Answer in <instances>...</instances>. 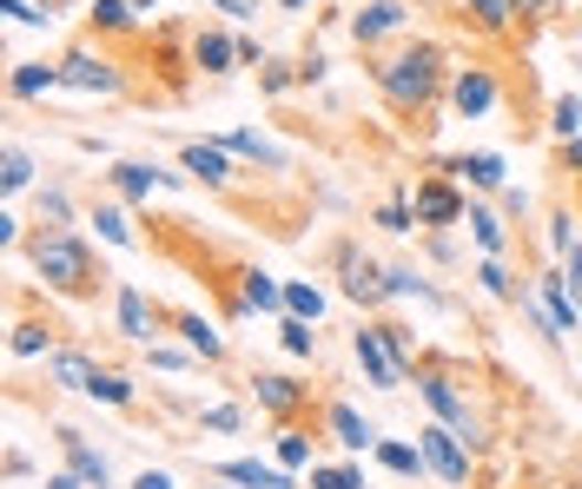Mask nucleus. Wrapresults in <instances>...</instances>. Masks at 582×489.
<instances>
[{"instance_id": "nucleus-8", "label": "nucleus", "mask_w": 582, "mask_h": 489, "mask_svg": "<svg viewBox=\"0 0 582 489\" xmlns=\"http://www.w3.org/2000/svg\"><path fill=\"white\" fill-rule=\"evenodd\" d=\"M411 212H417V225H457V219H464V199H457V185H444V179H424Z\"/></svg>"}, {"instance_id": "nucleus-11", "label": "nucleus", "mask_w": 582, "mask_h": 489, "mask_svg": "<svg viewBox=\"0 0 582 489\" xmlns=\"http://www.w3.org/2000/svg\"><path fill=\"white\" fill-rule=\"evenodd\" d=\"M219 477L239 489H298L292 470H272V464H258V457H232V464H219Z\"/></svg>"}, {"instance_id": "nucleus-28", "label": "nucleus", "mask_w": 582, "mask_h": 489, "mask_svg": "<svg viewBox=\"0 0 582 489\" xmlns=\"http://www.w3.org/2000/svg\"><path fill=\"white\" fill-rule=\"evenodd\" d=\"M285 318H305V325H318V318H325V298H318L311 285H285Z\"/></svg>"}, {"instance_id": "nucleus-26", "label": "nucleus", "mask_w": 582, "mask_h": 489, "mask_svg": "<svg viewBox=\"0 0 582 489\" xmlns=\"http://www.w3.org/2000/svg\"><path fill=\"white\" fill-rule=\"evenodd\" d=\"M378 464H384L391 477H417V470H431V464H424V444H378Z\"/></svg>"}, {"instance_id": "nucleus-48", "label": "nucleus", "mask_w": 582, "mask_h": 489, "mask_svg": "<svg viewBox=\"0 0 582 489\" xmlns=\"http://www.w3.org/2000/svg\"><path fill=\"white\" fill-rule=\"evenodd\" d=\"M212 7H225L232 20H258V0H212Z\"/></svg>"}, {"instance_id": "nucleus-23", "label": "nucleus", "mask_w": 582, "mask_h": 489, "mask_svg": "<svg viewBox=\"0 0 582 489\" xmlns=\"http://www.w3.org/2000/svg\"><path fill=\"white\" fill-rule=\"evenodd\" d=\"M179 331H186V351H192V358H225V338H219L199 311H186V318H179Z\"/></svg>"}, {"instance_id": "nucleus-46", "label": "nucleus", "mask_w": 582, "mask_h": 489, "mask_svg": "<svg viewBox=\"0 0 582 489\" xmlns=\"http://www.w3.org/2000/svg\"><path fill=\"white\" fill-rule=\"evenodd\" d=\"M325 66H331L325 53H311V60H298V79H305V86H318V79H325Z\"/></svg>"}, {"instance_id": "nucleus-22", "label": "nucleus", "mask_w": 582, "mask_h": 489, "mask_svg": "<svg viewBox=\"0 0 582 489\" xmlns=\"http://www.w3.org/2000/svg\"><path fill=\"white\" fill-rule=\"evenodd\" d=\"M245 311H285V285L278 278H265V272H245Z\"/></svg>"}, {"instance_id": "nucleus-27", "label": "nucleus", "mask_w": 582, "mask_h": 489, "mask_svg": "<svg viewBox=\"0 0 582 489\" xmlns=\"http://www.w3.org/2000/svg\"><path fill=\"white\" fill-rule=\"evenodd\" d=\"M93 225H99V238H106V245H119V252H133V245H139V238H133V219H126L119 205H99V212H93Z\"/></svg>"}, {"instance_id": "nucleus-37", "label": "nucleus", "mask_w": 582, "mask_h": 489, "mask_svg": "<svg viewBox=\"0 0 582 489\" xmlns=\"http://www.w3.org/2000/svg\"><path fill=\"white\" fill-rule=\"evenodd\" d=\"M93 397H99V404H133V384H126L119 371H99V378H93Z\"/></svg>"}, {"instance_id": "nucleus-32", "label": "nucleus", "mask_w": 582, "mask_h": 489, "mask_svg": "<svg viewBox=\"0 0 582 489\" xmlns=\"http://www.w3.org/2000/svg\"><path fill=\"white\" fill-rule=\"evenodd\" d=\"M311 489H364L351 464H311Z\"/></svg>"}, {"instance_id": "nucleus-7", "label": "nucleus", "mask_w": 582, "mask_h": 489, "mask_svg": "<svg viewBox=\"0 0 582 489\" xmlns=\"http://www.w3.org/2000/svg\"><path fill=\"white\" fill-rule=\"evenodd\" d=\"M451 106H457L464 119L497 113V73H490V66H457V79H451Z\"/></svg>"}, {"instance_id": "nucleus-19", "label": "nucleus", "mask_w": 582, "mask_h": 489, "mask_svg": "<svg viewBox=\"0 0 582 489\" xmlns=\"http://www.w3.org/2000/svg\"><path fill=\"white\" fill-rule=\"evenodd\" d=\"M53 86H66V79H60V66H46V60L13 66V99H40V93H53Z\"/></svg>"}, {"instance_id": "nucleus-41", "label": "nucleus", "mask_w": 582, "mask_h": 489, "mask_svg": "<svg viewBox=\"0 0 582 489\" xmlns=\"http://www.w3.org/2000/svg\"><path fill=\"white\" fill-rule=\"evenodd\" d=\"M411 219H417V212H411L404 199H391V205H378V225H384V232H411Z\"/></svg>"}, {"instance_id": "nucleus-20", "label": "nucleus", "mask_w": 582, "mask_h": 489, "mask_svg": "<svg viewBox=\"0 0 582 489\" xmlns=\"http://www.w3.org/2000/svg\"><path fill=\"white\" fill-rule=\"evenodd\" d=\"M113 185L126 199H152V185H179V172H152V166H113Z\"/></svg>"}, {"instance_id": "nucleus-36", "label": "nucleus", "mask_w": 582, "mask_h": 489, "mask_svg": "<svg viewBox=\"0 0 582 489\" xmlns=\"http://www.w3.org/2000/svg\"><path fill=\"white\" fill-rule=\"evenodd\" d=\"M550 126H557L563 139H576V132H582V99H576V93H563V99H557V113H550Z\"/></svg>"}, {"instance_id": "nucleus-39", "label": "nucleus", "mask_w": 582, "mask_h": 489, "mask_svg": "<svg viewBox=\"0 0 582 489\" xmlns=\"http://www.w3.org/2000/svg\"><path fill=\"white\" fill-rule=\"evenodd\" d=\"M391 298H437V291H431L411 265H398V272H391Z\"/></svg>"}, {"instance_id": "nucleus-33", "label": "nucleus", "mask_w": 582, "mask_h": 489, "mask_svg": "<svg viewBox=\"0 0 582 489\" xmlns=\"http://www.w3.org/2000/svg\"><path fill=\"white\" fill-rule=\"evenodd\" d=\"M470 238L497 258V252H504V219H497V212H470Z\"/></svg>"}, {"instance_id": "nucleus-12", "label": "nucleus", "mask_w": 582, "mask_h": 489, "mask_svg": "<svg viewBox=\"0 0 582 489\" xmlns=\"http://www.w3.org/2000/svg\"><path fill=\"white\" fill-rule=\"evenodd\" d=\"M46 378H53L60 391H86V397H93L99 364H93V358H80V351H46Z\"/></svg>"}, {"instance_id": "nucleus-35", "label": "nucleus", "mask_w": 582, "mask_h": 489, "mask_svg": "<svg viewBox=\"0 0 582 489\" xmlns=\"http://www.w3.org/2000/svg\"><path fill=\"white\" fill-rule=\"evenodd\" d=\"M278 344H285L292 358H311V344H318V331H311L305 318H285V325H278Z\"/></svg>"}, {"instance_id": "nucleus-3", "label": "nucleus", "mask_w": 582, "mask_h": 489, "mask_svg": "<svg viewBox=\"0 0 582 489\" xmlns=\"http://www.w3.org/2000/svg\"><path fill=\"white\" fill-rule=\"evenodd\" d=\"M417 391H424V404H431V411H437V417L464 437V444H477V437H484V424L470 417V397H464V391H457L437 364H431V371H417Z\"/></svg>"}, {"instance_id": "nucleus-25", "label": "nucleus", "mask_w": 582, "mask_h": 489, "mask_svg": "<svg viewBox=\"0 0 582 489\" xmlns=\"http://www.w3.org/2000/svg\"><path fill=\"white\" fill-rule=\"evenodd\" d=\"M451 172H464V179H470V185H484V192H490V185H504V159H497V152H464Z\"/></svg>"}, {"instance_id": "nucleus-31", "label": "nucleus", "mask_w": 582, "mask_h": 489, "mask_svg": "<svg viewBox=\"0 0 582 489\" xmlns=\"http://www.w3.org/2000/svg\"><path fill=\"white\" fill-rule=\"evenodd\" d=\"M470 13H477L484 33H504V26L517 20V0H470Z\"/></svg>"}, {"instance_id": "nucleus-38", "label": "nucleus", "mask_w": 582, "mask_h": 489, "mask_svg": "<svg viewBox=\"0 0 582 489\" xmlns=\"http://www.w3.org/2000/svg\"><path fill=\"white\" fill-rule=\"evenodd\" d=\"M27 179H33V159H27L20 146H7V172H0V185H7V192H20Z\"/></svg>"}, {"instance_id": "nucleus-49", "label": "nucleus", "mask_w": 582, "mask_h": 489, "mask_svg": "<svg viewBox=\"0 0 582 489\" xmlns=\"http://www.w3.org/2000/svg\"><path fill=\"white\" fill-rule=\"evenodd\" d=\"M517 13H523V20H550V13H557V0H517Z\"/></svg>"}, {"instance_id": "nucleus-9", "label": "nucleus", "mask_w": 582, "mask_h": 489, "mask_svg": "<svg viewBox=\"0 0 582 489\" xmlns=\"http://www.w3.org/2000/svg\"><path fill=\"white\" fill-rule=\"evenodd\" d=\"M345 291H351L358 305H384V298H391V272H378L371 258L345 252Z\"/></svg>"}, {"instance_id": "nucleus-43", "label": "nucleus", "mask_w": 582, "mask_h": 489, "mask_svg": "<svg viewBox=\"0 0 582 489\" xmlns=\"http://www.w3.org/2000/svg\"><path fill=\"white\" fill-rule=\"evenodd\" d=\"M7 13H13L20 26H46V20H53V7H33V0H7Z\"/></svg>"}, {"instance_id": "nucleus-40", "label": "nucleus", "mask_w": 582, "mask_h": 489, "mask_svg": "<svg viewBox=\"0 0 582 489\" xmlns=\"http://www.w3.org/2000/svg\"><path fill=\"white\" fill-rule=\"evenodd\" d=\"M46 351V331L40 325H13V358H40Z\"/></svg>"}, {"instance_id": "nucleus-14", "label": "nucleus", "mask_w": 582, "mask_h": 489, "mask_svg": "<svg viewBox=\"0 0 582 489\" xmlns=\"http://www.w3.org/2000/svg\"><path fill=\"white\" fill-rule=\"evenodd\" d=\"M119 331L133 338V344H152V305H146V291L139 285H119Z\"/></svg>"}, {"instance_id": "nucleus-6", "label": "nucleus", "mask_w": 582, "mask_h": 489, "mask_svg": "<svg viewBox=\"0 0 582 489\" xmlns=\"http://www.w3.org/2000/svg\"><path fill=\"white\" fill-rule=\"evenodd\" d=\"M60 79H66L73 93H119V66H113L106 53H86V46L60 60Z\"/></svg>"}, {"instance_id": "nucleus-16", "label": "nucleus", "mask_w": 582, "mask_h": 489, "mask_svg": "<svg viewBox=\"0 0 582 489\" xmlns=\"http://www.w3.org/2000/svg\"><path fill=\"white\" fill-rule=\"evenodd\" d=\"M543 311H550L557 338H563V331H576V325H582V305L570 298V278H563V272H550V278H543Z\"/></svg>"}, {"instance_id": "nucleus-53", "label": "nucleus", "mask_w": 582, "mask_h": 489, "mask_svg": "<svg viewBox=\"0 0 582 489\" xmlns=\"http://www.w3.org/2000/svg\"><path fill=\"white\" fill-rule=\"evenodd\" d=\"M278 7H285V13H305V7H311V0H278Z\"/></svg>"}, {"instance_id": "nucleus-34", "label": "nucleus", "mask_w": 582, "mask_h": 489, "mask_svg": "<svg viewBox=\"0 0 582 489\" xmlns=\"http://www.w3.org/2000/svg\"><path fill=\"white\" fill-rule=\"evenodd\" d=\"M477 285H484L490 298H523V291H517V278H510L497 258H484V265H477Z\"/></svg>"}, {"instance_id": "nucleus-15", "label": "nucleus", "mask_w": 582, "mask_h": 489, "mask_svg": "<svg viewBox=\"0 0 582 489\" xmlns=\"http://www.w3.org/2000/svg\"><path fill=\"white\" fill-rule=\"evenodd\" d=\"M252 391H258V411H272V417H292V411L305 404V391H298L292 378H278V371H258Z\"/></svg>"}, {"instance_id": "nucleus-44", "label": "nucleus", "mask_w": 582, "mask_h": 489, "mask_svg": "<svg viewBox=\"0 0 582 489\" xmlns=\"http://www.w3.org/2000/svg\"><path fill=\"white\" fill-rule=\"evenodd\" d=\"M40 212H46L53 225H66V212H73V205H66V192H53V185H46V192H40Z\"/></svg>"}, {"instance_id": "nucleus-1", "label": "nucleus", "mask_w": 582, "mask_h": 489, "mask_svg": "<svg viewBox=\"0 0 582 489\" xmlns=\"http://www.w3.org/2000/svg\"><path fill=\"white\" fill-rule=\"evenodd\" d=\"M378 86H384V99H391L398 113H417V106H431V99H437V86H444V46L417 40V46L391 53V60L378 66Z\"/></svg>"}, {"instance_id": "nucleus-55", "label": "nucleus", "mask_w": 582, "mask_h": 489, "mask_svg": "<svg viewBox=\"0 0 582 489\" xmlns=\"http://www.w3.org/2000/svg\"><path fill=\"white\" fill-rule=\"evenodd\" d=\"M126 7H133V13H152V0H126Z\"/></svg>"}, {"instance_id": "nucleus-21", "label": "nucleus", "mask_w": 582, "mask_h": 489, "mask_svg": "<svg viewBox=\"0 0 582 489\" xmlns=\"http://www.w3.org/2000/svg\"><path fill=\"white\" fill-rule=\"evenodd\" d=\"M192 60H199L205 73H232V60H239V40H232V33H199Z\"/></svg>"}, {"instance_id": "nucleus-30", "label": "nucleus", "mask_w": 582, "mask_h": 489, "mask_svg": "<svg viewBox=\"0 0 582 489\" xmlns=\"http://www.w3.org/2000/svg\"><path fill=\"white\" fill-rule=\"evenodd\" d=\"M133 7L126 0H93V26H106V33H133Z\"/></svg>"}, {"instance_id": "nucleus-45", "label": "nucleus", "mask_w": 582, "mask_h": 489, "mask_svg": "<svg viewBox=\"0 0 582 489\" xmlns=\"http://www.w3.org/2000/svg\"><path fill=\"white\" fill-rule=\"evenodd\" d=\"M192 364V351H166V344H152V371H186Z\"/></svg>"}, {"instance_id": "nucleus-51", "label": "nucleus", "mask_w": 582, "mask_h": 489, "mask_svg": "<svg viewBox=\"0 0 582 489\" xmlns=\"http://www.w3.org/2000/svg\"><path fill=\"white\" fill-rule=\"evenodd\" d=\"M46 489H86V477L80 470H60V477H46Z\"/></svg>"}, {"instance_id": "nucleus-10", "label": "nucleus", "mask_w": 582, "mask_h": 489, "mask_svg": "<svg viewBox=\"0 0 582 489\" xmlns=\"http://www.w3.org/2000/svg\"><path fill=\"white\" fill-rule=\"evenodd\" d=\"M404 20H411L404 0H364V7L351 13V33H358V40H384V33H398Z\"/></svg>"}, {"instance_id": "nucleus-2", "label": "nucleus", "mask_w": 582, "mask_h": 489, "mask_svg": "<svg viewBox=\"0 0 582 489\" xmlns=\"http://www.w3.org/2000/svg\"><path fill=\"white\" fill-rule=\"evenodd\" d=\"M27 258H33V272H40L53 291H66V298H86V291H93V252H86L66 225H46V232L27 245Z\"/></svg>"}, {"instance_id": "nucleus-13", "label": "nucleus", "mask_w": 582, "mask_h": 489, "mask_svg": "<svg viewBox=\"0 0 582 489\" xmlns=\"http://www.w3.org/2000/svg\"><path fill=\"white\" fill-rule=\"evenodd\" d=\"M179 166H186L192 179H205V185H225V179H232V152H225V146H205V139H199V146H186V152H179Z\"/></svg>"}, {"instance_id": "nucleus-24", "label": "nucleus", "mask_w": 582, "mask_h": 489, "mask_svg": "<svg viewBox=\"0 0 582 489\" xmlns=\"http://www.w3.org/2000/svg\"><path fill=\"white\" fill-rule=\"evenodd\" d=\"M219 146H225V152H239V159H258V166H285V152H278L272 139H258V132H225Z\"/></svg>"}, {"instance_id": "nucleus-42", "label": "nucleus", "mask_w": 582, "mask_h": 489, "mask_svg": "<svg viewBox=\"0 0 582 489\" xmlns=\"http://www.w3.org/2000/svg\"><path fill=\"white\" fill-rule=\"evenodd\" d=\"M239 424H245L239 404H212V411H205V430H239Z\"/></svg>"}, {"instance_id": "nucleus-47", "label": "nucleus", "mask_w": 582, "mask_h": 489, "mask_svg": "<svg viewBox=\"0 0 582 489\" xmlns=\"http://www.w3.org/2000/svg\"><path fill=\"white\" fill-rule=\"evenodd\" d=\"M384 338H391V351H398V358L411 364V331H404V325H384Z\"/></svg>"}, {"instance_id": "nucleus-4", "label": "nucleus", "mask_w": 582, "mask_h": 489, "mask_svg": "<svg viewBox=\"0 0 582 489\" xmlns=\"http://www.w3.org/2000/svg\"><path fill=\"white\" fill-rule=\"evenodd\" d=\"M351 351H358V364H364V378H371L378 391H398V384H404V371H411V364H404V358L391 351V338H384V325H371V331H358V338H351Z\"/></svg>"}, {"instance_id": "nucleus-18", "label": "nucleus", "mask_w": 582, "mask_h": 489, "mask_svg": "<svg viewBox=\"0 0 582 489\" xmlns=\"http://www.w3.org/2000/svg\"><path fill=\"white\" fill-rule=\"evenodd\" d=\"M60 450L73 457V470L86 477V489H106V457H99V450H93L80 430H60Z\"/></svg>"}, {"instance_id": "nucleus-5", "label": "nucleus", "mask_w": 582, "mask_h": 489, "mask_svg": "<svg viewBox=\"0 0 582 489\" xmlns=\"http://www.w3.org/2000/svg\"><path fill=\"white\" fill-rule=\"evenodd\" d=\"M417 444H424V464H431L444 483H470V444H464L451 424H431V430H417Z\"/></svg>"}, {"instance_id": "nucleus-17", "label": "nucleus", "mask_w": 582, "mask_h": 489, "mask_svg": "<svg viewBox=\"0 0 582 489\" xmlns=\"http://www.w3.org/2000/svg\"><path fill=\"white\" fill-rule=\"evenodd\" d=\"M325 424H331V437H338L345 450H378V430H371L351 404H331V411H325Z\"/></svg>"}, {"instance_id": "nucleus-29", "label": "nucleus", "mask_w": 582, "mask_h": 489, "mask_svg": "<svg viewBox=\"0 0 582 489\" xmlns=\"http://www.w3.org/2000/svg\"><path fill=\"white\" fill-rule=\"evenodd\" d=\"M278 470H311V437L305 430H285L278 437Z\"/></svg>"}, {"instance_id": "nucleus-54", "label": "nucleus", "mask_w": 582, "mask_h": 489, "mask_svg": "<svg viewBox=\"0 0 582 489\" xmlns=\"http://www.w3.org/2000/svg\"><path fill=\"white\" fill-rule=\"evenodd\" d=\"M570 159H576V166H582V132H576V139H570Z\"/></svg>"}, {"instance_id": "nucleus-50", "label": "nucleus", "mask_w": 582, "mask_h": 489, "mask_svg": "<svg viewBox=\"0 0 582 489\" xmlns=\"http://www.w3.org/2000/svg\"><path fill=\"white\" fill-rule=\"evenodd\" d=\"M563 278L576 285V305H582V245H576V252H570V258H563Z\"/></svg>"}, {"instance_id": "nucleus-52", "label": "nucleus", "mask_w": 582, "mask_h": 489, "mask_svg": "<svg viewBox=\"0 0 582 489\" xmlns=\"http://www.w3.org/2000/svg\"><path fill=\"white\" fill-rule=\"evenodd\" d=\"M133 489H172V477L166 470H146V477H133Z\"/></svg>"}]
</instances>
